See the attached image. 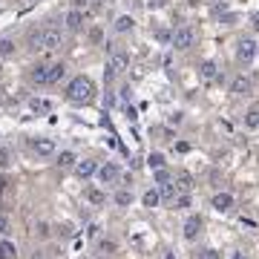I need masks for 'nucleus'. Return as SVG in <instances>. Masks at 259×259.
I'll return each instance as SVG.
<instances>
[{
    "label": "nucleus",
    "instance_id": "29",
    "mask_svg": "<svg viewBox=\"0 0 259 259\" xmlns=\"http://www.w3.org/2000/svg\"><path fill=\"white\" fill-rule=\"evenodd\" d=\"M98 251H101V254H112V251H115V242H112V239H101V242H98Z\"/></svg>",
    "mask_w": 259,
    "mask_h": 259
},
{
    "label": "nucleus",
    "instance_id": "13",
    "mask_svg": "<svg viewBox=\"0 0 259 259\" xmlns=\"http://www.w3.org/2000/svg\"><path fill=\"white\" fill-rule=\"evenodd\" d=\"M199 227H202V219H199V216H190V219L185 222V239H196V236H199Z\"/></svg>",
    "mask_w": 259,
    "mask_h": 259
},
{
    "label": "nucleus",
    "instance_id": "8",
    "mask_svg": "<svg viewBox=\"0 0 259 259\" xmlns=\"http://www.w3.org/2000/svg\"><path fill=\"white\" fill-rule=\"evenodd\" d=\"M32 150L40 156V159H49V156H55V150H58V147H55V141H52V138H37V141L32 144Z\"/></svg>",
    "mask_w": 259,
    "mask_h": 259
},
{
    "label": "nucleus",
    "instance_id": "36",
    "mask_svg": "<svg viewBox=\"0 0 259 259\" xmlns=\"http://www.w3.org/2000/svg\"><path fill=\"white\" fill-rule=\"evenodd\" d=\"M156 37H159L162 43H170V37H173V35H170V32H164V29H162V32H156Z\"/></svg>",
    "mask_w": 259,
    "mask_h": 259
},
{
    "label": "nucleus",
    "instance_id": "11",
    "mask_svg": "<svg viewBox=\"0 0 259 259\" xmlns=\"http://www.w3.org/2000/svg\"><path fill=\"white\" fill-rule=\"evenodd\" d=\"M75 173H78V179H90V176L98 173V164L95 162H78L75 164Z\"/></svg>",
    "mask_w": 259,
    "mask_h": 259
},
{
    "label": "nucleus",
    "instance_id": "6",
    "mask_svg": "<svg viewBox=\"0 0 259 259\" xmlns=\"http://www.w3.org/2000/svg\"><path fill=\"white\" fill-rule=\"evenodd\" d=\"M118 176H121V170H118V164H115V162H107V164H101V167H98V179H101L104 185H112Z\"/></svg>",
    "mask_w": 259,
    "mask_h": 259
},
{
    "label": "nucleus",
    "instance_id": "27",
    "mask_svg": "<svg viewBox=\"0 0 259 259\" xmlns=\"http://www.w3.org/2000/svg\"><path fill=\"white\" fill-rule=\"evenodd\" d=\"M153 179H156V185H167V182H170L173 176H170V173H167L164 167H159V170H153Z\"/></svg>",
    "mask_w": 259,
    "mask_h": 259
},
{
    "label": "nucleus",
    "instance_id": "38",
    "mask_svg": "<svg viewBox=\"0 0 259 259\" xmlns=\"http://www.w3.org/2000/svg\"><path fill=\"white\" fill-rule=\"evenodd\" d=\"M147 6H150V9H162L164 0H147Z\"/></svg>",
    "mask_w": 259,
    "mask_h": 259
},
{
    "label": "nucleus",
    "instance_id": "22",
    "mask_svg": "<svg viewBox=\"0 0 259 259\" xmlns=\"http://www.w3.org/2000/svg\"><path fill=\"white\" fill-rule=\"evenodd\" d=\"M132 26H135V20H132V15H121V18H118V20H115V32H130V29H132Z\"/></svg>",
    "mask_w": 259,
    "mask_h": 259
},
{
    "label": "nucleus",
    "instance_id": "40",
    "mask_svg": "<svg viewBox=\"0 0 259 259\" xmlns=\"http://www.w3.org/2000/svg\"><path fill=\"white\" fill-rule=\"evenodd\" d=\"M90 3H95V0H90Z\"/></svg>",
    "mask_w": 259,
    "mask_h": 259
},
{
    "label": "nucleus",
    "instance_id": "23",
    "mask_svg": "<svg viewBox=\"0 0 259 259\" xmlns=\"http://www.w3.org/2000/svg\"><path fill=\"white\" fill-rule=\"evenodd\" d=\"M173 204H176V210H187V207L193 204V199H190V193H179L173 199Z\"/></svg>",
    "mask_w": 259,
    "mask_h": 259
},
{
    "label": "nucleus",
    "instance_id": "26",
    "mask_svg": "<svg viewBox=\"0 0 259 259\" xmlns=\"http://www.w3.org/2000/svg\"><path fill=\"white\" fill-rule=\"evenodd\" d=\"M115 204H121V207L132 204V193H130V190H118V193H115Z\"/></svg>",
    "mask_w": 259,
    "mask_h": 259
},
{
    "label": "nucleus",
    "instance_id": "1",
    "mask_svg": "<svg viewBox=\"0 0 259 259\" xmlns=\"http://www.w3.org/2000/svg\"><path fill=\"white\" fill-rule=\"evenodd\" d=\"M66 98H69L72 104H90V101L95 98V84H92L87 75H78V78H72V81H69V87H66Z\"/></svg>",
    "mask_w": 259,
    "mask_h": 259
},
{
    "label": "nucleus",
    "instance_id": "15",
    "mask_svg": "<svg viewBox=\"0 0 259 259\" xmlns=\"http://www.w3.org/2000/svg\"><path fill=\"white\" fill-rule=\"evenodd\" d=\"M245 127H251V130L259 127V104H251V110L245 112Z\"/></svg>",
    "mask_w": 259,
    "mask_h": 259
},
{
    "label": "nucleus",
    "instance_id": "34",
    "mask_svg": "<svg viewBox=\"0 0 259 259\" xmlns=\"http://www.w3.org/2000/svg\"><path fill=\"white\" fill-rule=\"evenodd\" d=\"M3 233H9V219L0 213V236H3Z\"/></svg>",
    "mask_w": 259,
    "mask_h": 259
},
{
    "label": "nucleus",
    "instance_id": "2",
    "mask_svg": "<svg viewBox=\"0 0 259 259\" xmlns=\"http://www.w3.org/2000/svg\"><path fill=\"white\" fill-rule=\"evenodd\" d=\"M32 43L37 46V49H61V43H64V35H61V29H43V32H35L32 35Z\"/></svg>",
    "mask_w": 259,
    "mask_h": 259
},
{
    "label": "nucleus",
    "instance_id": "9",
    "mask_svg": "<svg viewBox=\"0 0 259 259\" xmlns=\"http://www.w3.org/2000/svg\"><path fill=\"white\" fill-rule=\"evenodd\" d=\"M193 187H196V179L190 173H176V190L179 193H190Z\"/></svg>",
    "mask_w": 259,
    "mask_h": 259
},
{
    "label": "nucleus",
    "instance_id": "16",
    "mask_svg": "<svg viewBox=\"0 0 259 259\" xmlns=\"http://www.w3.org/2000/svg\"><path fill=\"white\" fill-rule=\"evenodd\" d=\"M29 107H32V112H52V101H46V98H32L29 101Z\"/></svg>",
    "mask_w": 259,
    "mask_h": 259
},
{
    "label": "nucleus",
    "instance_id": "32",
    "mask_svg": "<svg viewBox=\"0 0 259 259\" xmlns=\"http://www.w3.org/2000/svg\"><path fill=\"white\" fill-rule=\"evenodd\" d=\"M101 37H104V32H101V29H92V32H90V40H92V43H101Z\"/></svg>",
    "mask_w": 259,
    "mask_h": 259
},
{
    "label": "nucleus",
    "instance_id": "7",
    "mask_svg": "<svg viewBox=\"0 0 259 259\" xmlns=\"http://www.w3.org/2000/svg\"><path fill=\"white\" fill-rule=\"evenodd\" d=\"M64 23H66L69 32H81V29H84V12H81V9H69Z\"/></svg>",
    "mask_w": 259,
    "mask_h": 259
},
{
    "label": "nucleus",
    "instance_id": "37",
    "mask_svg": "<svg viewBox=\"0 0 259 259\" xmlns=\"http://www.w3.org/2000/svg\"><path fill=\"white\" fill-rule=\"evenodd\" d=\"M251 26L259 32V12H254V15H251Z\"/></svg>",
    "mask_w": 259,
    "mask_h": 259
},
{
    "label": "nucleus",
    "instance_id": "4",
    "mask_svg": "<svg viewBox=\"0 0 259 259\" xmlns=\"http://www.w3.org/2000/svg\"><path fill=\"white\" fill-rule=\"evenodd\" d=\"M259 52V43L254 37H245V40H239V49H236V58H239V64H251L254 58H257Z\"/></svg>",
    "mask_w": 259,
    "mask_h": 259
},
{
    "label": "nucleus",
    "instance_id": "19",
    "mask_svg": "<svg viewBox=\"0 0 259 259\" xmlns=\"http://www.w3.org/2000/svg\"><path fill=\"white\" fill-rule=\"evenodd\" d=\"M29 78H32L35 84H49V66H35Z\"/></svg>",
    "mask_w": 259,
    "mask_h": 259
},
{
    "label": "nucleus",
    "instance_id": "20",
    "mask_svg": "<svg viewBox=\"0 0 259 259\" xmlns=\"http://www.w3.org/2000/svg\"><path fill=\"white\" fill-rule=\"evenodd\" d=\"M15 257H18V248H15V242L3 239V242H0V259H15Z\"/></svg>",
    "mask_w": 259,
    "mask_h": 259
},
{
    "label": "nucleus",
    "instance_id": "14",
    "mask_svg": "<svg viewBox=\"0 0 259 259\" xmlns=\"http://www.w3.org/2000/svg\"><path fill=\"white\" fill-rule=\"evenodd\" d=\"M141 202H144V207H159V204H162V193H159L156 187H150L147 193L141 196Z\"/></svg>",
    "mask_w": 259,
    "mask_h": 259
},
{
    "label": "nucleus",
    "instance_id": "25",
    "mask_svg": "<svg viewBox=\"0 0 259 259\" xmlns=\"http://www.w3.org/2000/svg\"><path fill=\"white\" fill-rule=\"evenodd\" d=\"M159 193H162V199H167V202H173V199H176V185H170V182H167V185H162V190H159Z\"/></svg>",
    "mask_w": 259,
    "mask_h": 259
},
{
    "label": "nucleus",
    "instance_id": "21",
    "mask_svg": "<svg viewBox=\"0 0 259 259\" xmlns=\"http://www.w3.org/2000/svg\"><path fill=\"white\" fill-rule=\"evenodd\" d=\"M15 49H18V46H15V40H12V37H0V58H12V55H15Z\"/></svg>",
    "mask_w": 259,
    "mask_h": 259
},
{
    "label": "nucleus",
    "instance_id": "28",
    "mask_svg": "<svg viewBox=\"0 0 259 259\" xmlns=\"http://www.w3.org/2000/svg\"><path fill=\"white\" fill-rule=\"evenodd\" d=\"M147 164H150V170H159V167H164V156L162 153H150Z\"/></svg>",
    "mask_w": 259,
    "mask_h": 259
},
{
    "label": "nucleus",
    "instance_id": "10",
    "mask_svg": "<svg viewBox=\"0 0 259 259\" xmlns=\"http://www.w3.org/2000/svg\"><path fill=\"white\" fill-rule=\"evenodd\" d=\"M213 207H216L219 213H227V210L233 207V196L230 193H216L213 196Z\"/></svg>",
    "mask_w": 259,
    "mask_h": 259
},
{
    "label": "nucleus",
    "instance_id": "31",
    "mask_svg": "<svg viewBox=\"0 0 259 259\" xmlns=\"http://www.w3.org/2000/svg\"><path fill=\"white\" fill-rule=\"evenodd\" d=\"M35 233H37L40 239H46V236H49V225H46V222H37V227H35Z\"/></svg>",
    "mask_w": 259,
    "mask_h": 259
},
{
    "label": "nucleus",
    "instance_id": "18",
    "mask_svg": "<svg viewBox=\"0 0 259 259\" xmlns=\"http://www.w3.org/2000/svg\"><path fill=\"white\" fill-rule=\"evenodd\" d=\"M66 75V66L64 64H52L49 66V84H61Z\"/></svg>",
    "mask_w": 259,
    "mask_h": 259
},
{
    "label": "nucleus",
    "instance_id": "35",
    "mask_svg": "<svg viewBox=\"0 0 259 259\" xmlns=\"http://www.w3.org/2000/svg\"><path fill=\"white\" fill-rule=\"evenodd\" d=\"M202 259H219V254L213 248H207V251H202Z\"/></svg>",
    "mask_w": 259,
    "mask_h": 259
},
{
    "label": "nucleus",
    "instance_id": "12",
    "mask_svg": "<svg viewBox=\"0 0 259 259\" xmlns=\"http://www.w3.org/2000/svg\"><path fill=\"white\" fill-rule=\"evenodd\" d=\"M199 75H202L204 81H213V78L219 75V66L213 64V61H202V66H199Z\"/></svg>",
    "mask_w": 259,
    "mask_h": 259
},
{
    "label": "nucleus",
    "instance_id": "3",
    "mask_svg": "<svg viewBox=\"0 0 259 259\" xmlns=\"http://www.w3.org/2000/svg\"><path fill=\"white\" fill-rule=\"evenodd\" d=\"M127 66H130V55H127V52L112 49V52H110V61H107V69H104V78H107V81H112V78H115L118 72H124Z\"/></svg>",
    "mask_w": 259,
    "mask_h": 259
},
{
    "label": "nucleus",
    "instance_id": "17",
    "mask_svg": "<svg viewBox=\"0 0 259 259\" xmlns=\"http://www.w3.org/2000/svg\"><path fill=\"white\" fill-rule=\"evenodd\" d=\"M251 90V78H245V75H239L233 84H230V92H236V95H242V92H248Z\"/></svg>",
    "mask_w": 259,
    "mask_h": 259
},
{
    "label": "nucleus",
    "instance_id": "33",
    "mask_svg": "<svg viewBox=\"0 0 259 259\" xmlns=\"http://www.w3.org/2000/svg\"><path fill=\"white\" fill-rule=\"evenodd\" d=\"M0 167H9V150L6 147L0 150Z\"/></svg>",
    "mask_w": 259,
    "mask_h": 259
},
{
    "label": "nucleus",
    "instance_id": "24",
    "mask_svg": "<svg viewBox=\"0 0 259 259\" xmlns=\"http://www.w3.org/2000/svg\"><path fill=\"white\" fill-rule=\"evenodd\" d=\"M75 162H78V156H75L72 150H64V153L58 156V164H61V167H72Z\"/></svg>",
    "mask_w": 259,
    "mask_h": 259
},
{
    "label": "nucleus",
    "instance_id": "30",
    "mask_svg": "<svg viewBox=\"0 0 259 259\" xmlns=\"http://www.w3.org/2000/svg\"><path fill=\"white\" fill-rule=\"evenodd\" d=\"M87 199H90L92 204H104V202H107V196L101 193V190H90V193H87Z\"/></svg>",
    "mask_w": 259,
    "mask_h": 259
},
{
    "label": "nucleus",
    "instance_id": "39",
    "mask_svg": "<svg viewBox=\"0 0 259 259\" xmlns=\"http://www.w3.org/2000/svg\"><path fill=\"white\" fill-rule=\"evenodd\" d=\"M32 259H46V257H43V254H35V257Z\"/></svg>",
    "mask_w": 259,
    "mask_h": 259
},
{
    "label": "nucleus",
    "instance_id": "5",
    "mask_svg": "<svg viewBox=\"0 0 259 259\" xmlns=\"http://www.w3.org/2000/svg\"><path fill=\"white\" fill-rule=\"evenodd\" d=\"M193 40H196V32L190 26H179V29L173 32V37H170V43H173L176 49H190Z\"/></svg>",
    "mask_w": 259,
    "mask_h": 259
}]
</instances>
